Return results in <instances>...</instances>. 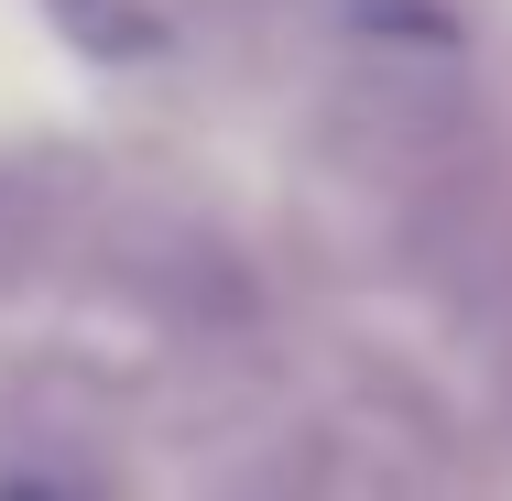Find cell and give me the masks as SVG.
Returning a JSON list of instances; mask_svg holds the SVG:
<instances>
[{
  "label": "cell",
  "instance_id": "1",
  "mask_svg": "<svg viewBox=\"0 0 512 501\" xmlns=\"http://www.w3.org/2000/svg\"><path fill=\"white\" fill-rule=\"evenodd\" d=\"M338 33L360 44V77H469L458 0H338Z\"/></svg>",
  "mask_w": 512,
  "mask_h": 501
},
{
  "label": "cell",
  "instance_id": "2",
  "mask_svg": "<svg viewBox=\"0 0 512 501\" xmlns=\"http://www.w3.org/2000/svg\"><path fill=\"white\" fill-rule=\"evenodd\" d=\"M44 11H55V22H66L88 55H99V66L153 55V11H142V0H44Z\"/></svg>",
  "mask_w": 512,
  "mask_h": 501
},
{
  "label": "cell",
  "instance_id": "3",
  "mask_svg": "<svg viewBox=\"0 0 512 501\" xmlns=\"http://www.w3.org/2000/svg\"><path fill=\"white\" fill-rule=\"evenodd\" d=\"M0 501H66V491H33V480H11V491H0Z\"/></svg>",
  "mask_w": 512,
  "mask_h": 501
},
{
  "label": "cell",
  "instance_id": "4",
  "mask_svg": "<svg viewBox=\"0 0 512 501\" xmlns=\"http://www.w3.org/2000/svg\"><path fill=\"white\" fill-rule=\"evenodd\" d=\"M11 207H22V186H11V175H0V229H11Z\"/></svg>",
  "mask_w": 512,
  "mask_h": 501
}]
</instances>
